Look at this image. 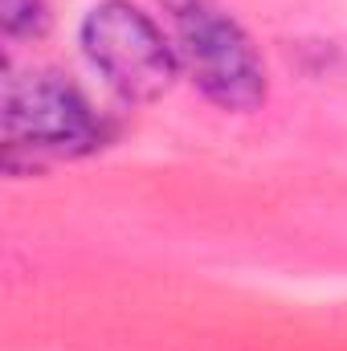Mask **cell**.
<instances>
[{"instance_id": "2", "label": "cell", "mask_w": 347, "mask_h": 351, "mask_svg": "<svg viewBox=\"0 0 347 351\" xmlns=\"http://www.w3.org/2000/svg\"><path fill=\"white\" fill-rule=\"evenodd\" d=\"M0 135L8 172H21V164L78 160L98 152L106 143V119L66 74L29 70L4 82Z\"/></svg>"}, {"instance_id": "1", "label": "cell", "mask_w": 347, "mask_h": 351, "mask_svg": "<svg viewBox=\"0 0 347 351\" xmlns=\"http://www.w3.org/2000/svg\"><path fill=\"white\" fill-rule=\"evenodd\" d=\"M168 12L180 70L196 82V90L233 114L258 110L270 94V74L261 49L246 25L217 0H160Z\"/></svg>"}, {"instance_id": "3", "label": "cell", "mask_w": 347, "mask_h": 351, "mask_svg": "<svg viewBox=\"0 0 347 351\" xmlns=\"http://www.w3.org/2000/svg\"><path fill=\"white\" fill-rule=\"evenodd\" d=\"M78 41L86 62L127 102H156L184 74L172 33L131 0H98L82 16Z\"/></svg>"}, {"instance_id": "4", "label": "cell", "mask_w": 347, "mask_h": 351, "mask_svg": "<svg viewBox=\"0 0 347 351\" xmlns=\"http://www.w3.org/2000/svg\"><path fill=\"white\" fill-rule=\"evenodd\" d=\"M53 25V12L45 0H0V29L12 41H37Z\"/></svg>"}]
</instances>
